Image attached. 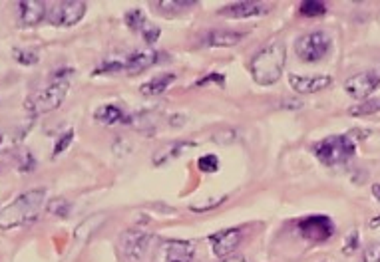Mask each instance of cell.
<instances>
[{
    "mask_svg": "<svg viewBox=\"0 0 380 262\" xmlns=\"http://www.w3.org/2000/svg\"><path fill=\"white\" fill-rule=\"evenodd\" d=\"M380 225V217L379 219H374V221H370V227H379Z\"/></svg>",
    "mask_w": 380,
    "mask_h": 262,
    "instance_id": "cell-36",
    "label": "cell"
},
{
    "mask_svg": "<svg viewBox=\"0 0 380 262\" xmlns=\"http://www.w3.org/2000/svg\"><path fill=\"white\" fill-rule=\"evenodd\" d=\"M185 147H191V143H183V141L169 143V145H165V147H162L160 151H156V153H154L151 163H154L156 167H162V165H165V163H169V161H173L176 157H180Z\"/></svg>",
    "mask_w": 380,
    "mask_h": 262,
    "instance_id": "cell-19",
    "label": "cell"
},
{
    "mask_svg": "<svg viewBox=\"0 0 380 262\" xmlns=\"http://www.w3.org/2000/svg\"><path fill=\"white\" fill-rule=\"evenodd\" d=\"M86 10H88V4L82 0H64V2H56L46 18L52 26H74L86 17Z\"/></svg>",
    "mask_w": 380,
    "mask_h": 262,
    "instance_id": "cell-7",
    "label": "cell"
},
{
    "mask_svg": "<svg viewBox=\"0 0 380 262\" xmlns=\"http://www.w3.org/2000/svg\"><path fill=\"white\" fill-rule=\"evenodd\" d=\"M372 195L377 197L380 201V183H377V185H372Z\"/></svg>",
    "mask_w": 380,
    "mask_h": 262,
    "instance_id": "cell-35",
    "label": "cell"
},
{
    "mask_svg": "<svg viewBox=\"0 0 380 262\" xmlns=\"http://www.w3.org/2000/svg\"><path fill=\"white\" fill-rule=\"evenodd\" d=\"M48 210H50L52 215H56V217H68V212H70V203H68L66 199L58 197L54 201H50Z\"/></svg>",
    "mask_w": 380,
    "mask_h": 262,
    "instance_id": "cell-26",
    "label": "cell"
},
{
    "mask_svg": "<svg viewBox=\"0 0 380 262\" xmlns=\"http://www.w3.org/2000/svg\"><path fill=\"white\" fill-rule=\"evenodd\" d=\"M14 60L22 64V66H34L38 60H40V56H38L36 50H24V48H14Z\"/></svg>",
    "mask_w": 380,
    "mask_h": 262,
    "instance_id": "cell-24",
    "label": "cell"
},
{
    "mask_svg": "<svg viewBox=\"0 0 380 262\" xmlns=\"http://www.w3.org/2000/svg\"><path fill=\"white\" fill-rule=\"evenodd\" d=\"M245 38L243 32H237V30H211L203 36V44L205 46H215V48H229V46H235L241 40Z\"/></svg>",
    "mask_w": 380,
    "mask_h": 262,
    "instance_id": "cell-16",
    "label": "cell"
},
{
    "mask_svg": "<svg viewBox=\"0 0 380 262\" xmlns=\"http://www.w3.org/2000/svg\"><path fill=\"white\" fill-rule=\"evenodd\" d=\"M289 84L297 94H317V91L330 86L332 78L330 76H297V74H291Z\"/></svg>",
    "mask_w": 380,
    "mask_h": 262,
    "instance_id": "cell-13",
    "label": "cell"
},
{
    "mask_svg": "<svg viewBox=\"0 0 380 262\" xmlns=\"http://www.w3.org/2000/svg\"><path fill=\"white\" fill-rule=\"evenodd\" d=\"M374 72H377V74H379V76H380V64H379V68H377V70H374Z\"/></svg>",
    "mask_w": 380,
    "mask_h": 262,
    "instance_id": "cell-38",
    "label": "cell"
},
{
    "mask_svg": "<svg viewBox=\"0 0 380 262\" xmlns=\"http://www.w3.org/2000/svg\"><path fill=\"white\" fill-rule=\"evenodd\" d=\"M328 48H330V38L325 32H321V30L303 34L295 42V52L303 62H319V60H323L326 52H328Z\"/></svg>",
    "mask_w": 380,
    "mask_h": 262,
    "instance_id": "cell-6",
    "label": "cell"
},
{
    "mask_svg": "<svg viewBox=\"0 0 380 262\" xmlns=\"http://www.w3.org/2000/svg\"><path fill=\"white\" fill-rule=\"evenodd\" d=\"M218 84V86H223L225 84V78L221 74H207L205 78H201L200 82H196V86H205V84Z\"/></svg>",
    "mask_w": 380,
    "mask_h": 262,
    "instance_id": "cell-31",
    "label": "cell"
},
{
    "mask_svg": "<svg viewBox=\"0 0 380 262\" xmlns=\"http://www.w3.org/2000/svg\"><path fill=\"white\" fill-rule=\"evenodd\" d=\"M364 262H380V243H372L364 248Z\"/></svg>",
    "mask_w": 380,
    "mask_h": 262,
    "instance_id": "cell-28",
    "label": "cell"
},
{
    "mask_svg": "<svg viewBox=\"0 0 380 262\" xmlns=\"http://www.w3.org/2000/svg\"><path fill=\"white\" fill-rule=\"evenodd\" d=\"M287 64V46L283 40H273L255 54L249 62V72L253 76L255 84L259 86H273L281 80Z\"/></svg>",
    "mask_w": 380,
    "mask_h": 262,
    "instance_id": "cell-2",
    "label": "cell"
},
{
    "mask_svg": "<svg viewBox=\"0 0 380 262\" xmlns=\"http://www.w3.org/2000/svg\"><path fill=\"white\" fill-rule=\"evenodd\" d=\"M357 246H359V232H357V230H352V232L346 237V243H344L343 252L344 254H352V252L357 250Z\"/></svg>",
    "mask_w": 380,
    "mask_h": 262,
    "instance_id": "cell-29",
    "label": "cell"
},
{
    "mask_svg": "<svg viewBox=\"0 0 380 262\" xmlns=\"http://www.w3.org/2000/svg\"><path fill=\"white\" fill-rule=\"evenodd\" d=\"M355 141L350 140L348 135H330L325 138L323 141H319L313 151L317 159L326 165V167H337V165H343L348 159L355 155Z\"/></svg>",
    "mask_w": 380,
    "mask_h": 262,
    "instance_id": "cell-4",
    "label": "cell"
},
{
    "mask_svg": "<svg viewBox=\"0 0 380 262\" xmlns=\"http://www.w3.org/2000/svg\"><path fill=\"white\" fill-rule=\"evenodd\" d=\"M2 143H4V138L0 135V153H2Z\"/></svg>",
    "mask_w": 380,
    "mask_h": 262,
    "instance_id": "cell-37",
    "label": "cell"
},
{
    "mask_svg": "<svg viewBox=\"0 0 380 262\" xmlns=\"http://www.w3.org/2000/svg\"><path fill=\"white\" fill-rule=\"evenodd\" d=\"M380 86V76L374 70L361 72L344 82V91L355 100H366Z\"/></svg>",
    "mask_w": 380,
    "mask_h": 262,
    "instance_id": "cell-10",
    "label": "cell"
},
{
    "mask_svg": "<svg viewBox=\"0 0 380 262\" xmlns=\"http://www.w3.org/2000/svg\"><path fill=\"white\" fill-rule=\"evenodd\" d=\"M377 111H380V100H366V102L352 105V107L348 109V113L355 116V118L370 116V113H377Z\"/></svg>",
    "mask_w": 380,
    "mask_h": 262,
    "instance_id": "cell-21",
    "label": "cell"
},
{
    "mask_svg": "<svg viewBox=\"0 0 380 262\" xmlns=\"http://www.w3.org/2000/svg\"><path fill=\"white\" fill-rule=\"evenodd\" d=\"M299 10H301L303 17H323V14H326V4L325 2H319V0H305V2H301Z\"/></svg>",
    "mask_w": 380,
    "mask_h": 262,
    "instance_id": "cell-20",
    "label": "cell"
},
{
    "mask_svg": "<svg viewBox=\"0 0 380 262\" xmlns=\"http://www.w3.org/2000/svg\"><path fill=\"white\" fill-rule=\"evenodd\" d=\"M151 243V232L142 228H126L120 234V252L127 262H140Z\"/></svg>",
    "mask_w": 380,
    "mask_h": 262,
    "instance_id": "cell-5",
    "label": "cell"
},
{
    "mask_svg": "<svg viewBox=\"0 0 380 262\" xmlns=\"http://www.w3.org/2000/svg\"><path fill=\"white\" fill-rule=\"evenodd\" d=\"M94 120L102 125H118V123L126 122L127 118L120 105L104 104L94 111Z\"/></svg>",
    "mask_w": 380,
    "mask_h": 262,
    "instance_id": "cell-17",
    "label": "cell"
},
{
    "mask_svg": "<svg viewBox=\"0 0 380 262\" xmlns=\"http://www.w3.org/2000/svg\"><path fill=\"white\" fill-rule=\"evenodd\" d=\"M221 262H247V259L245 256H239V254H231L227 259H221Z\"/></svg>",
    "mask_w": 380,
    "mask_h": 262,
    "instance_id": "cell-34",
    "label": "cell"
},
{
    "mask_svg": "<svg viewBox=\"0 0 380 262\" xmlns=\"http://www.w3.org/2000/svg\"><path fill=\"white\" fill-rule=\"evenodd\" d=\"M301 234L310 243H325L335 234V223L326 215H310L299 221Z\"/></svg>",
    "mask_w": 380,
    "mask_h": 262,
    "instance_id": "cell-8",
    "label": "cell"
},
{
    "mask_svg": "<svg viewBox=\"0 0 380 262\" xmlns=\"http://www.w3.org/2000/svg\"><path fill=\"white\" fill-rule=\"evenodd\" d=\"M48 17V8L40 0H22L19 2L20 26H36Z\"/></svg>",
    "mask_w": 380,
    "mask_h": 262,
    "instance_id": "cell-14",
    "label": "cell"
},
{
    "mask_svg": "<svg viewBox=\"0 0 380 262\" xmlns=\"http://www.w3.org/2000/svg\"><path fill=\"white\" fill-rule=\"evenodd\" d=\"M46 205V191L32 189L19 195L14 201L4 205L0 209V228L12 230V228L28 227L40 217V212Z\"/></svg>",
    "mask_w": 380,
    "mask_h": 262,
    "instance_id": "cell-1",
    "label": "cell"
},
{
    "mask_svg": "<svg viewBox=\"0 0 380 262\" xmlns=\"http://www.w3.org/2000/svg\"><path fill=\"white\" fill-rule=\"evenodd\" d=\"M241 241H243V230L241 228H225V230H219V232L209 237L211 250L218 259H227V256L235 254Z\"/></svg>",
    "mask_w": 380,
    "mask_h": 262,
    "instance_id": "cell-11",
    "label": "cell"
},
{
    "mask_svg": "<svg viewBox=\"0 0 380 262\" xmlns=\"http://www.w3.org/2000/svg\"><path fill=\"white\" fill-rule=\"evenodd\" d=\"M160 56L162 54L154 52V50H138V52L129 54L124 60L126 72L127 74H140V72L147 70V68H151L154 64L160 62Z\"/></svg>",
    "mask_w": 380,
    "mask_h": 262,
    "instance_id": "cell-15",
    "label": "cell"
},
{
    "mask_svg": "<svg viewBox=\"0 0 380 262\" xmlns=\"http://www.w3.org/2000/svg\"><path fill=\"white\" fill-rule=\"evenodd\" d=\"M68 89H70V84L66 80H54L50 86L42 87L34 91L28 100H26V111L36 118V116H44V113H50L58 109L62 102L66 100L68 96Z\"/></svg>",
    "mask_w": 380,
    "mask_h": 262,
    "instance_id": "cell-3",
    "label": "cell"
},
{
    "mask_svg": "<svg viewBox=\"0 0 380 262\" xmlns=\"http://www.w3.org/2000/svg\"><path fill=\"white\" fill-rule=\"evenodd\" d=\"M74 141V129H68L66 133H62V138L56 141L54 145V151H52V157H58L60 153H64L68 147H70V143Z\"/></svg>",
    "mask_w": 380,
    "mask_h": 262,
    "instance_id": "cell-27",
    "label": "cell"
},
{
    "mask_svg": "<svg viewBox=\"0 0 380 262\" xmlns=\"http://www.w3.org/2000/svg\"><path fill=\"white\" fill-rule=\"evenodd\" d=\"M126 24L129 30L134 32H142L145 26H147V20H145V14L140 10V8H134L126 12Z\"/></svg>",
    "mask_w": 380,
    "mask_h": 262,
    "instance_id": "cell-22",
    "label": "cell"
},
{
    "mask_svg": "<svg viewBox=\"0 0 380 262\" xmlns=\"http://www.w3.org/2000/svg\"><path fill=\"white\" fill-rule=\"evenodd\" d=\"M193 254H196V246L189 241L169 239L158 246L154 262H191Z\"/></svg>",
    "mask_w": 380,
    "mask_h": 262,
    "instance_id": "cell-9",
    "label": "cell"
},
{
    "mask_svg": "<svg viewBox=\"0 0 380 262\" xmlns=\"http://www.w3.org/2000/svg\"><path fill=\"white\" fill-rule=\"evenodd\" d=\"M198 2L196 0H160V2H154V6L162 8V10H167V12H180V10H185V8H191L196 6Z\"/></svg>",
    "mask_w": 380,
    "mask_h": 262,
    "instance_id": "cell-23",
    "label": "cell"
},
{
    "mask_svg": "<svg viewBox=\"0 0 380 262\" xmlns=\"http://www.w3.org/2000/svg\"><path fill=\"white\" fill-rule=\"evenodd\" d=\"M142 34H144V40L147 44H154L160 38V28L154 26V24H147L144 30H142Z\"/></svg>",
    "mask_w": 380,
    "mask_h": 262,
    "instance_id": "cell-30",
    "label": "cell"
},
{
    "mask_svg": "<svg viewBox=\"0 0 380 262\" xmlns=\"http://www.w3.org/2000/svg\"><path fill=\"white\" fill-rule=\"evenodd\" d=\"M173 82H176V74H171V72H167V74H160V76L151 78L149 82L142 84L140 91H142L144 96L154 98V96H160V94H163V91L171 86Z\"/></svg>",
    "mask_w": 380,
    "mask_h": 262,
    "instance_id": "cell-18",
    "label": "cell"
},
{
    "mask_svg": "<svg viewBox=\"0 0 380 262\" xmlns=\"http://www.w3.org/2000/svg\"><path fill=\"white\" fill-rule=\"evenodd\" d=\"M22 155H24V161L20 159L19 169H20V171H32V169H34V165H36V163H34V157H32V155H30L28 151H24Z\"/></svg>",
    "mask_w": 380,
    "mask_h": 262,
    "instance_id": "cell-33",
    "label": "cell"
},
{
    "mask_svg": "<svg viewBox=\"0 0 380 262\" xmlns=\"http://www.w3.org/2000/svg\"><path fill=\"white\" fill-rule=\"evenodd\" d=\"M321 262H326V261H321Z\"/></svg>",
    "mask_w": 380,
    "mask_h": 262,
    "instance_id": "cell-39",
    "label": "cell"
},
{
    "mask_svg": "<svg viewBox=\"0 0 380 262\" xmlns=\"http://www.w3.org/2000/svg\"><path fill=\"white\" fill-rule=\"evenodd\" d=\"M223 201H225V197H219V199L211 201V203H205V205H191L189 209L193 210V212H205V210L215 209V207H218V205H221Z\"/></svg>",
    "mask_w": 380,
    "mask_h": 262,
    "instance_id": "cell-32",
    "label": "cell"
},
{
    "mask_svg": "<svg viewBox=\"0 0 380 262\" xmlns=\"http://www.w3.org/2000/svg\"><path fill=\"white\" fill-rule=\"evenodd\" d=\"M269 12V6L263 2H253V0H243V2H233L227 4L219 10V17L223 18H235V20H243V18H255Z\"/></svg>",
    "mask_w": 380,
    "mask_h": 262,
    "instance_id": "cell-12",
    "label": "cell"
},
{
    "mask_svg": "<svg viewBox=\"0 0 380 262\" xmlns=\"http://www.w3.org/2000/svg\"><path fill=\"white\" fill-rule=\"evenodd\" d=\"M198 167H200V171L203 173H215L219 169V159L213 155V153H209V155H203L198 161Z\"/></svg>",
    "mask_w": 380,
    "mask_h": 262,
    "instance_id": "cell-25",
    "label": "cell"
}]
</instances>
